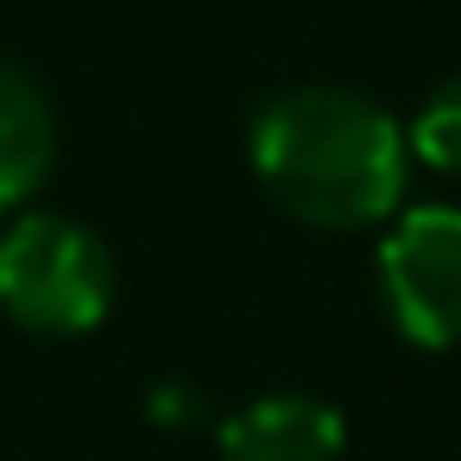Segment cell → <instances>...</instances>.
Wrapping results in <instances>:
<instances>
[{"label":"cell","mask_w":461,"mask_h":461,"mask_svg":"<svg viewBox=\"0 0 461 461\" xmlns=\"http://www.w3.org/2000/svg\"><path fill=\"white\" fill-rule=\"evenodd\" d=\"M411 146L385 108L348 89H291L253 121V171L278 209L316 228L385 221L404 196Z\"/></svg>","instance_id":"cell-1"},{"label":"cell","mask_w":461,"mask_h":461,"mask_svg":"<svg viewBox=\"0 0 461 461\" xmlns=\"http://www.w3.org/2000/svg\"><path fill=\"white\" fill-rule=\"evenodd\" d=\"M0 303L26 329L83 335L114 303V259L95 234L58 215H20L0 240Z\"/></svg>","instance_id":"cell-2"},{"label":"cell","mask_w":461,"mask_h":461,"mask_svg":"<svg viewBox=\"0 0 461 461\" xmlns=\"http://www.w3.org/2000/svg\"><path fill=\"white\" fill-rule=\"evenodd\" d=\"M379 285L404 341L455 348L461 341V209L455 203L404 209L379 247Z\"/></svg>","instance_id":"cell-3"},{"label":"cell","mask_w":461,"mask_h":461,"mask_svg":"<svg viewBox=\"0 0 461 461\" xmlns=\"http://www.w3.org/2000/svg\"><path fill=\"white\" fill-rule=\"evenodd\" d=\"M348 442V423L322 398H259L221 423V455L228 461H335Z\"/></svg>","instance_id":"cell-4"},{"label":"cell","mask_w":461,"mask_h":461,"mask_svg":"<svg viewBox=\"0 0 461 461\" xmlns=\"http://www.w3.org/2000/svg\"><path fill=\"white\" fill-rule=\"evenodd\" d=\"M51 171V108L32 77L0 64V209L26 203Z\"/></svg>","instance_id":"cell-5"},{"label":"cell","mask_w":461,"mask_h":461,"mask_svg":"<svg viewBox=\"0 0 461 461\" xmlns=\"http://www.w3.org/2000/svg\"><path fill=\"white\" fill-rule=\"evenodd\" d=\"M404 146H411L429 171H461V77H448V83L423 102V114H417V127L404 133Z\"/></svg>","instance_id":"cell-6"}]
</instances>
